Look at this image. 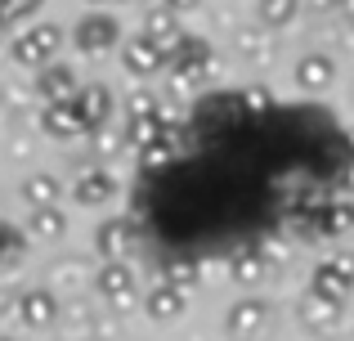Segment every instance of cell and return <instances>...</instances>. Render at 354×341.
<instances>
[{
	"mask_svg": "<svg viewBox=\"0 0 354 341\" xmlns=\"http://www.w3.org/2000/svg\"><path fill=\"white\" fill-rule=\"evenodd\" d=\"M27 234H32V238H41V243H59V238L68 234V216H63V207H59V202H50V207H32Z\"/></svg>",
	"mask_w": 354,
	"mask_h": 341,
	"instance_id": "cell-5",
	"label": "cell"
},
{
	"mask_svg": "<svg viewBox=\"0 0 354 341\" xmlns=\"http://www.w3.org/2000/svg\"><path fill=\"white\" fill-rule=\"evenodd\" d=\"M265 270H269V256L265 252H256V247H242V252L229 256V274H234V283H242V288H251V283H260L265 279Z\"/></svg>",
	"mask_w": 354,
	"mask_h": 341,
	"instance_id": "cell-10",
	"label": "cell"
},
{
	"mask_svg": "<svg viewBox=\"0 0 354 341\" xmlns=\"http://www.w3.org/2000/svg\"><path fill=\"white\" fill-rule=\"evenodd\" d=\"M95 283H99V292H104V301H113V306H130V301H135V274H130L126 261H108Z\"/></svg>",
	"mask_w": 354,
	"mask_h": 341,
	"instance_id": "cell-2",
	"label": "cell"
},
{
	"mask_svg": "<svg viewBox=\"0 0 354 341\" xmlns=\"http://www.w3.org/2000/svg\"><path fill=\"white\" fill-rule=\"evenodd\" d=\"M59 180L54 175H32V180L23 184V198L32 202V207H50V202H59Z\"/></svg>",
	"mask_w": 354,
	"mask_h": 341,
	"instance_id": "cell-15",
	"label": "cell"
},
{
	"mask_svg": "<svg viewBox=\"0 0 354 341\" xmlns=\"http://www.w3.org/2000/svg\"><path fill=\"white\" fill-rule=\"evenodd\" d=\"M157 59H162V50H157L148 36H144V41H130V45H126V68H130V72H153Z\"/></svg>",
	"mask_w": 354,
	"mask_h": 341,
	"instance_id": "cell-16",
	"label": "cell"
},
{
	"mask_svg": "<svg viewBox=\"0 0 354 341\" xmlns=\"http://www.w3.org/2000/svg\"><path fill=\"white\" fill-rule=\"evenodd\" d=\"M0 341H5V337H0Z\"/></svg>",
	"mask_w": 354,
	"mask_h": 341,
	"instance_id": "cell-23",
	"label": "cell"
},
{
	"mask_svg": "<svg viewBox=\"0 0 354 341\" xmlns=\"http://www.w3.org/2000/svg\"><path fill=\"white\" fill-rule=\"evenodd\" d=\"M148 41H153L157 50H162V45H175L180 41V23H175L171 14H153L148 18Z\"/></svg>",
	"mask_w": 354,
	"mask_h": 341,
	"instance_id": "cell-19",
	"label": "cell"
},
{
	"mask_svg": "<svg viewBox=\"0 0 354 341\" xmlns=\"http://www.w3.org/2000/svg\"><path fill=\"white\" fill-rule=\"evenodd\" d=\"M54 50H59V32H54L50 23H45V27H32V32H27L23 41L14 45L18 63H27V68H32V63H45Z\"/></svg>",
	"mask_w": 354,
	"mask_h": 341,
	"instance_id": "cell-4",
	"label": "cell"
},
{
	"mask_svg": "<svg viewBox=\"0 0 354 341\" xmlns=\"http://www.w3.org/2000/svg\"><path fill=\"white\" fill-rule=\"evenodd\" d=\"M166 283H171V288H198V265L193 261H171V270H166Z\"/></svg>",
	"mask_w": 354,
	"mask_h": 341,
	"instance_id": "cell-21",
	"label": "cell"
},
{
	"mask_svg": "<svg viewBox=\"0 0 354 341\" xmlns=\"http://www.w3.org/2000/svg\"><path fill=\"white\" fill-rule=\"evenodd\" d=\"M108 193H113V175L99 167H81L77 180H72V198L77 202H104Z\"/></svg>",
	"mask_w": 354,
	"mask_h": 341,
	"instance_id": "cell-9",
	"label": "cell"
},
{
	"mask_svg": "<svg viewBox=\"0 0 354 341\" xmlns=\"http://www.w3.org/2000/svg\"><path fill=\"white\" fill-rule=\"evenodd\" d=\"M292 9H296V0H265V18L269 23H287Z\"/></svg>",
	"mask_w": 354,
	"mask_h": 341,
	"instance_id": "cell-22",
	"label": "cell"
},
{
	"mask_svg": "<svg viewBox=\"0 0 354 341\" xmlns=\"http://www.w3.org/2000/svg\"><path fill=\"white\" fill-rule=\"evenodd\" d=\"M14 315L23 319V328H32V333H41V328H50L54 319H59V301L50 297V292H23V297L14 301Z\"/></svg>",
	"mask_w": 354,
	"mask_h": 341,
	"instance_id": "cell-1",
	"label": "cell"
},
{
	"mask_svg": "<svg viewBox=\"0 0 354 341\" xmlns=\"http://www.w3.org/2000/svg\"><path fill=\"white\" fill-rule=\"evenodd\" d=\"M95 247L104 261H121L130 247V220H104V225L95 229Z\"/></svg>",
	"mask_w": 354,
	"mask_h": 341,
	"instance_id": "cell-7",
	"label": "cell"
},
{
	"mask_svg": "<svg viewBox=\"0 0 354 341\" xmlns=\"http://www.w3.org/2000/svg\"><path fill=\"white\" fill-rule=\"evenodd\" d=\"M23 252H27L23 234H18L14 225H0V270H9V265H18V261H23Z\"/></svg>",
	"mask_w": 354,
	"mask_h": 341,
	"instance_id": "cell-17",
	"label": "cell"
},
{
	"mask_svg": "<svg viewBox=\"0 0 354 341\" xmlns=\"http://www.w3.org/2000/svg\"><path fill=\"white\" fill-rule=\"evenodd\" d=\"M314 292L346 306V297H350V261L346 256H332V261H323L319 270H314Z\"/></svg>",
	"mask_w": 354,
	"mask_h": 341,
	"instance_id": "cell-3",
	"label": "cell"
},
{
	"mask_svg": "<svg viewBox=\"0 0 354 341\" xmlns=\"http://www.w3.org/2000/svg\"><path fill=\"white\" fill-rule=\"evenodd\" d=\"M148 315H153V319H180L184 315V292L171 288V283L153 288V292H148Z\"/></svg>",
	"mask_w": 354,
	"mask_h": 341,
	"instance_id": "cell-14",
	"label": "cell"
},
{
	"mask_svg": "<svg viewBox=\"0 0 354 341\" xmlns=\"http://www.w3.org/2000/svg\"><path fill=\"white\" fill-rule=\"evenodd\" d=\"M301 315H305V324H310L314 333H332V328H341V301L310 292V301L301 306Z\"/></svg>",
	"mask_w": 354,
	"mask_h": 341,
	"instance_id": "cell-8",
	"label": "cell"
},
{
	"mask_svg": "<svg viewBox=\"0 0 354 341\" xmlns=\"http://www.w3.org/2000/svg\"><path fill=\"white\" fill-rule=\"evenodd\" d=\"M41 95L50 99V104L68 99V95H72V72H68V68H50V72L41 77Z\"/></svg>",
	"mask_w": 354,
	"mask_h": 341,
	"instance_id": "cell-18",
	"label": "cell"
},
{
	"mask_svg": "<svg viewBox=\"0 0 354 341\" xmlns=\"http://www.w3.org/2000/svg\"><path fill=\"white\" fill-rule=\"evenodd\" d=\"M332 81V63L328 59H305L301 63V86L305 90H319V86H328Z\"/></svg>",
	"mask_w": 354,
	"mask_h": 341,
	"instance_id": "cell-20",
	"label": "cell"
},
{
	"mask_svg": "<svg viewBox=\"0 0 354 341\" xmlns=\"http://www.w3.org/2000/svg\"><path fill=\"white\" fill-rule=\"evenodd\" d=\"M45 131L59 135V140H72V135H81L86 126H81V117L72 113L68 99H59V104H50V113H45Z\"/></svg>",
	"mask_w": 354,
	"mask_h": 341,
	"instance_id": "cell-13",
	"label": "cell"
},
{
	"mask_svg": "<svg viewBox=\"0 0 354 341\" xmlns=\"http://www.w3.org/2000/svg\"><path fill=\"white\" fill-rule=\"evenodd\" d=\"M72 104V113L81 117V126H104V117H108V90H99V86H90V90H81L77 99H68Z\"/></svg>",
	"mask_w": 354,
	"mask_h": 341,
	"instance_id": "cell-11",
	"label": "cell"
},
{
	"mask_svg": "<svg viewBox=\"0 0 354 341\" xmlns=\"http://www.w3.org/2000/svg\"><path fill=\"white\" fill-rule=\"evenodd\" d=\"M113 41H117V23H113V18H86V23L77 27V45L90 50V54L108 50Z\"/></svg>",
	"mask_w": 354,
	"mask_h": 341,
	"instance_id": "cell-12",
	"label": "cell"
},
{
	"mask_svg": "<svg viewBox=\"0 0 354 341\" xmlns=\"http://www.w3.org/2000/svg\"><path fill=\"white\" fill-rule=\"evenodd\" d=\"M265 319H269V306L256 301V297H247V301H238V306L229 310V333H234V337H251V333L265 328Z\"/></svg>",
	"mask_w": 354,
	"mask_h": 341,
	"instance_id": "cell-6",
	"label": "cell"
}]
</instances>
